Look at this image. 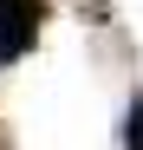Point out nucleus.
Listing matches in <instances>:
<instances>
[{
	"instance_id": "3",
	"label": "nucleus",
	"mask_w": 143,
	"mask_h": 150,
	"mask_svg": "<svg viewBox=\"0 0 143 150\" xmlns=\"http://www.w3.org/2000/svg\"><path fill=\"white\" fill-rule=\"evenodd\" d=\"M0 150H7V137H0Z\"/></svg>"
},
{
	"instance_id": "1",
	"label": "nucleus",
	"mask_w": 143,
	"mask_h": 150,
	"mask_svg": "<svg viewBox=\"0 0 143 150\" xmlns=\"http://www.w3.org/2000/svg\"><path fill=\"white\" fill-rule=\"evenodd\" d=\"M52 20V7L46 0H0V65L26 59L39 46V26Z\"/></svg>"
},
{
	"instance_id": "2",
	"label": "nucleus",
	"mask_w": 143,
	"mask_h": 150,
	"mask_svg": "<svg viewBox=\"0 0 143 150\" xmlns=\"http://www.w3.org/2000/svg\"><path fill=\"white\" fill-rule=\"evenodd\" d=\"M124 144L143 150V91H137V105H130V117H124Z\"/></svg>"
}]
</instances>
